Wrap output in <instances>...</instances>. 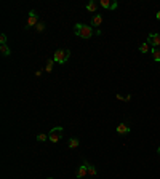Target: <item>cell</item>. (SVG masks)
Segmentation results:
<instances>
[{
    "instance_id": "obj_1",
    "label": "cell",
    "mask_w": 160,
    "mask_h": 179,
    "mask_svg": "<svg viewBox=\"0 0 160 179\" xmlns=\"http://www.w3.org/2000/svg\"><path fill=\"white\" fill-rule=\"evenodd\" d=\"M74 34L80 38H91V35L95 34V31H93L91 26H87V24H82L78 22L74 26Z\"/></svg>"
},
{
    "instance_id": "obj_2",
    "label": "cell",
    "mask_w": 160,
    "mask_h": 179,
    "mask_svg": "<svg viewBox=\"0 0 160 179\" xmlns=\"http://www.w3.org/2000/svg\"><path fill=\"white\" fill-rule=\"evenodd\" d=\"M62 131H64L62 127H55V128H51L50 133H48V141L53 142V144L59 142V141H61V137H62Z\"/></svg>"
},
{
    "instance_id": "obj_3",
    "label": "cell",
    "mask_w": 160,
    "mask_h": 179,
    "mask_svg": "<svg viewBox=\"0 0 160 179\" xmlns=\"http://www.w3.org/2000/svg\"><path fill=\"white\" fill-rule=\"evenodd\" d=\"M69 58H71L69 50H56L55 54H53V59H55V62H58V64H64Z\"/></svg>"
},
{
    "instance_id": "obj_4",
    "label": "cell",
    "mask_w": 160,
    "mask_h": 179,
    "mask_svg": "<svg viewBox=\"0 0 160 179\" xmlns=\"http://www.w3.org/2000/svg\"><path fill=\"white\" fill-rule=\"evenodd\" d=\"M38 22V16H37V13L35 10H31L29 11V18H28V22H26V29H31V27H35Z\"/></svg>"
},
{
    "instance_id": "obj_5",
    "label": "cell",
    "mask_w": 160,
    "mask_h": 179,
    "mask_svg": "<svg viewBox=\"0 0 160 179\" xmlns=\"http://www.w3.org/2000/svg\"><path fill=\"white\" fill-rule=\"evenodd\" d=\"M148 43L154 48L160 47V34H149L148 35Z\"/></svg>"
},
{
    "instance_id": "obj_6",
    "label": "cell",
    "mask_w": 160,
    "mask_h": 179,
    "mask_svg": "<svg viewBox=\"0 0 160 179\" xmlns=\"http://www.w3.org/2000/svg\"><path fill=\"white\" fill-rule=\"evenodd\" d=\"M87 173H88V162H83V163H82V167H78L75 176H77V179H82V177L87 176Z\"/></svg>"
},
{
    "instance_id": "obj_7",
    "label": "cell",
    "mask_w": 160,
    "mask_h": 179,
    "mask_svg": "<svg viewBox=\"0 0 160 179\" xmlns=\"http://www.w3.org/2000/svg\"><path fill=\"white\" fill-rule=\"evenodd\" d=\"M96 10H98V2H95V0H90V2L87 3V11L96 13Z\"/></svg>"
},
{
    "instance_id": "obj_8",
    "label": "cell",
    "mask_w": 160,
    "mask_h": 179,
    "mask_svg": "<svg viewBox=\"0 0 160 179\" xmlns=\"http://www.w3.org/2000/svg\"><path fill=\"white\" fill-rule=\"evenodd\" d=\"M101 24H102V16H101V15H95V16H93V19H91V27H93V26L99 27Z\"/></svg>"
},
{
    "instance_id": "obj_9",
    "label": "cell",
    "mask_w": 160,
    "mask_h": 179,
    "mask_svg": "<svg viewBox=\"0 0 160 179\" xmlns=\"http://www.w3.org/2000/svg\"><path fill=\"white\" fill-rule=\"evenodd\" d=\"M117 133L118 134H128L130 133V128L125 125V123H120V125L117 127Z\"/></svg>"
},
{
    "instance_id": "obj_10",
    "label": "cell",
    "mask_w": 160,
    "mask_h": 179,
    "mask_svg": "<svg viewBox=\"0 0 160 179\" xmlns=\"http://www.w3.org/2000/svg\"><path fill=\"white\" fill-rule=\"evenodd\" d=\"M151 53H152L154 61H155V62H160V48H152Z\"/></svg>"
},
{
    "instance_id": "obj_11",
    "label": "cell",
    "mask_w": 160,
    "mask_h": 179,
    "mask_svg": "<svg viewBox=\"0 0 160 179\" xmlns=\"http://www.w3.org/2000/svg\"><path fill=\"white\" fill-rule=\"evenodd\" d=\"M112 3H114V2H109V0H99V5H101L104 10H111V8H112Z\"/></svg>"
},
{
    "instance_id": "obj_12",
    "label": "cell",
    "mask_w": 160,
    "mask_h": 179,
    "mask_svg": "<svg viewBox=\"0 0 160 179\" xmlns=\"http://www.w3.org/2000/svg\"><path fill=\"white\" fill-rule=\"evenodd\" d=\"M0 51H2L3 56H10V54H11V50H10L8 45H0Z\"/></svg>"
},
{
    "instance_id": "obj_13",
    "label": "cell",
    "mask_w": 160,
    "mask_h": 179,
    "mask_svg": "<svg viewBox=\"0 0 160 179\" xmlns=\"http://www.w3.org/2000/svg\"><path fill=\"white\" fill-rule=\"evenodd\" d=\"M53 64H55V59H53V58L48 59V62H47V66H45V71H47V72H51V71H53Z\"/></svg>"
},
{
    "instance_id": "obj_14",
    "label": "cell",
    "mask_w": 160,
    "mask_h": 179,
    "mask_svg": "<svg viewBox=\"0 0 160 179\" xmlns=\"http://www.w3.org/2000/svg\"><path fill=\"white\" fill-rule=\"evenodd\" d=\"M96 173H98V171H96V168L93 167V165H90V163H88V174H90L91 177H95V176H96Z\"/></svg>"
},
{
    "instance_id": "obj_15",
    "label": "cell",
    "mask_w": 160,
    "mask_h": 179,
    "mask_svg": "<svg viewBox=\"0 0 160 179\" xmlns=\"http://www.w3.org/2000/svg\"><path fill=\"white\" fill-rule=\"evenodd\" d=\"M35 31H37V32H43V31H45V22L38 21V22H37V26H35Z\"/></svg>"
},
{
    "instance_id": "obj_16",
    "label": "cell",
    "mask_w": 160,
    "mask_h": 179,
    "mask_svg": "<svg viewBox=\"0 0 160 179\" xmlns=\"http://www.w3.org/2000/svg\"><path fill=\"white\" fill-rule=\"evenodd\" d=\"M78 144H80V141H78V139H75V137H72V139L69 141V147H71V149L78 147Z\"/></svg>"
},
{
    "instance_id": "obj_17",
    "label": "cell",
    "mask_w": 160,
    "mask_h": 179,
    "mask_svg": "<svg viewBox=\"0 0 160 179\" xmlns=\"http://www.w3.org/2000/svg\"><path fill=\"white\" fill-rule=\"evenodd\" d=\"M47 139H48V134H45V133H40L37 136V141H40V142H45Z\"/></svg>"
},
{
    "instance_id": "obj_18",
    "label": "cell",
    "mask_w": 160,
    "mask_h": 179,
    "mask_svg": "<svg viewBox=\"0 0 160 179\" xmlns=\"http://www.w3.org/2000/svg\"><path fill=\"white\" fill-rule=\"evenodd\" d=\"M139 51H141V53H149V43H148V42L142 43V45L139 47Z\"/></svg>"
},
{
    "instance_id": "obj_19",
    "label": "cell",
    "mask_w": 160,
    "mask_h": 179,
    "mask_svg": "<svg viewBox=\"0 0 160 179\" xmlns=\"http://www.w3.org/2000/svg\"><path fill=\"white\" fill-rule=\"evenodd\" d=\"M0 43L7 45V34H0Z\"/></svg>"
},
{
    "instance_id": "obj_20",
    "label": "cell",
    "mask_w": 160,
    "mask_h": 179,
    "mask_svg": "<svg viewBox=\"0 0 160 179\" xmlns=\"http://www.w3.org/2000/svg\"><path fill=\"white\" fill-rule=\"evenodd\" d=\"M117 99H118V101H125V98H123L122 94H117Z\"/></svg>"
},
{
    "instance_id": "obj_21",
    "label": "cell",
    "mask_w": 160,
    "mask_h": 179,
    "mask_svg": "<svg viewBox=\"0 0 160 179\" xmlns=\"http://www.w3.org/2000/svg\"><path fill=\"white\" fill-rule=\"evenodd\" d=\"M155 18H157V19L160 21V11H157V15H155Z\"/></svg>"
},
{
    "instance_id": "obj_22",
    "label": "cell",
    "mask_w": 160,
    "mask_h": 179,
    "mask_svg": "<svg viewBox=\"0 0 160 179\" xmlns=\"http://www.w3.org/2000/svg\"><path fill=\"white\" fill-rule=\"evenodd\" d=\"M158 154H160V147H158Z\"/></svg>"
},
{
    "instance_id": "obj_23",
    "label": "cell",
    "mask_w": 160,
    "mask_h": 179,
    "mask_svg": "<svg viewBox=\"0 0 160 179\" xmlns=\"http://www.w3.org/2000/svg\"><path fill=\"white\" fill-rule=\"evenodd\" d=\"M47 179H53V177H47Z\"/></svg>"
}]
</instances>
